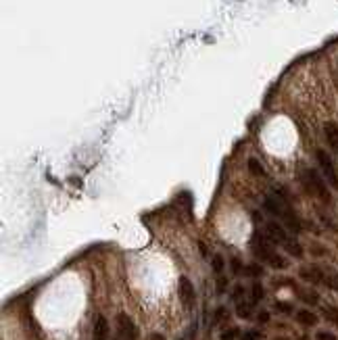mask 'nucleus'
Wrapping results in <instances>:
<instances>
[{
	"label": "nucleus",
	"mask_w": 338,
	"mask_h": 340,
	"mask_svg": "<svg viewBox=\"0 0 338 340\" xmlns=\"http://www.w3.org/2000/svg\"><path fill=\"white\" fill-rule=\"evenodd\" d=\"M265 209L270 211V213H274L278 219H282L284 226H286L288 230H293V232H299V230H301V224H299V219H297V215H295L293 207H290L280 194L265 198Z\"/></svg>",
	"instance_id": "f257e3e1"
},
{
	"label": "nucleus",
	"mask_w": 338,
	"mask_h": 340,
	"mask_svg": "<svg viewBox=\"0 0 338 340\" xmlns=\"http://www.w3.org/2000/svg\"><path fill=\"white\" fill-rule=\"evenodd\" d=\"M253 253L259 257L261 261H267L272 267H278V269H284L286 267V261L282 255H278V251L274 249V242L270 240L263 234V236H257L253 240Z\"/></svg>",
	"instance_id": "f03ea898"
},
{
	"label": "nucleus",
	"mask_w": 338,
	"mask_h": 340,
	"mask_svg": "<svg viewBox=\"0 0 338 340\" xmlns=\"http://www.w3.org/2000/svg\"><path fill=\"white\" fill-rule=\"evenodd\" d=\"M301 182L305 186V190L313 194L316 198L324 203H330V192H328V182H326L316 169H305L301 173Z\"/></svg>",
	"instance_id": "7ed1b4c3"
},
{
	"label": "nucleus",
	"mask_w": 338,
	"mask_h": 340,
	"mask_svg": "<svg viewBox=\"0 0 338 340\" xmlns=\"http://www.w3.org/2000/svg\"><path fill=\"white\" fill-rule=\"evenodd\" d=\"M318 163H320V169L324 173V180L328 182L334 190H338V169L334 165L332 157L326 150H318Z\"/></svg>",
	"instance_id": "20e7f679"
},
{
	"label": "nucleus",
	"mask_w": 338,
	"mask_h": 340,
	"mask_svg": "<svg viewBox=\"0 0 338 340\" xmlns=\"http://www.w3.org/2000/svg\"><path fill=\"white\" fill-rule=\"evenodd\" d=\"M117 330H119L121 340H138V328L132 322L130 315H125V313L117 315Z\"/></svg>",
	"instance_id": "39448f33"
},
{
	"label": "nucleus",
	"mask_w": 338,
	"mask_h": 340,
	"mask_svg": "<svg viewBox=\"0 0 338 340\" xmlns=\"http://www.w3.org/2000/svg\"><path fill=\"white\" fill-rule=\"evenodd\" d=\"M265 236L270 238L274 244H282V246H286L290 240L288 234H286V230L280 226V224H276V221H270V224H265Z\"/></svg>",
	"instance_id": "423d86ee"
},
{
	"label": "nucleus",
	"mask_w": 338,
	"mask_h": 340,
	"mask_svg": "<svg viewBox=\"0 0 338 340\" xmlns=\"http://www.w3.org/2000/svg\"><path fill=\"white\" fill-rule=\"evenodd\" d=\"M194 286H192V282L186 276H182L180 278V299H182V303H184V307L186 309H190L192 305H194Z\"/></svg>",
	"instance_id": "0eeeda50"
},
{
	"label": "nucleus",
	"mask_w": 338,
	"mask_h": 340,
	"mask_svg": "<svg viewBox=\"0 0 338 340\" xmlns=\"http://www.w3.org/2000/svg\"><path fill=\"white\" fill-rule=\"evenodd\" d=\"M299 276L305 280V282L311 284H324V267L322 265H309V267H303Z\"/></svg>",
	"instance_id": "6e6552de"
},
{
	"label": "nucleus",
	"mask_w": 338,
	"mask_h": 340,
	"mask_svg": "<svg viewBox=\"0 0 338 340\" xmlns=\"http://www.w3.org/2000/svg\"><path fill=\"white\" fill-rule=\"evenodd\" d=\"M94 340H109V324L102 315H98L94 324Z\"/></svg>",
	"instance_id": "1a4fd4ad"
},
{
	"label": "nucleus",
	"mask_w": 338,
	"mask_h": 340,
	"mask_svg": "<svg viewBox=\"0 0 338 340\" xmlns=\"http://www.w3.org/2000/svg\"><path fill=\"white\" fill-rule=\"evenodd\" d=\"M324 134H326V140L332 148H338V125L334 121H328L324 125Z\"/></svg>",
	"instance_id": "9d476101"
},
{
	"label": "nucleus",
	"mask_w": 338,
	"mask_h": 340,
	"mask_svg": "<svg viewBox=\"0 0 338 340\" xmlns=\"http://www.w3.org/2000/svg\"><path fill=\"white\" fill-rule=\"evenodd\" d=\"M297 322L303 324V326H316L318 324V315L307 311V309H301V311H297Z\"/></svg>",
	"instance_id": "9b49d317"
},
{
	"label": "nucleus",
	"mask_w": 338,
	"mask_h": 340,
	"mask_svg": "<svg viewBox=\"0 0 338 340\" xmlns=\"http://www.w3.org/2000/svg\"><path fill=\"white\" fill-rule=\"evenodd\" d=\"M297 292H299V297L305 303H309V305H318L320 303L318 292H313V290H297Z\"/></svg>",
	"instance_id": "f8f14e48"
},
{
	"label": "nucleus",
	"mask_w": 338,
	"mask_h": 340,
	"mask_svg": "<svg viewBox=\"0 0 338 340\" xmlns=\"http://www.w3.org/2000/svg\"><path fill=\"white\" fill-rule=\"evenodd\" d=\"M249 169H251V173L259 175V178H263V175H265V169H263V165H261L257 159H251V161H249Z\"/></svg>",
	"instance_id": "ddd939ff"
},
{
	"label": "nucleus",
	"mask_w": 338,
	"mask_h": 340,
	"mask_svg": "<svg viewBox=\"0 0 338 340\" xmlns=\"http://www.w3.org/2000/svg\"><path fill=\"white\" fill-rule=\"evenodd\" d=\"M253 301L249 303H240L238 305V318H251V309H253Z\"/></svg>",
	"instance_id": "4468645a"
},
{
	"label": "nucleus",
	"mask_w": 338,
	"mask_h": 340,
	"mask_svg": "<svg viewBox=\"0 0 338 340\" xmlns=\"http://www.w3.org/2000/svg\"><path fill=\"white\" fill-rule=\"evenodd\" d=\"M324 315H326V320L328 322L338 326V309L336 307H324Z\"/></svg>",
	"instance_id": "2eb2a0df"
},
{
	"label": "nucleus",
	"mask_w": 338,
	"mask_h": 340,
	"mask_svg": "<svg viewBox=\"0 0 338 340\" xmlns=\"http://www.w3.org/2000/svg\"><path fill=\"white\" fill-rule=\"evenodd\" d=\"M263 299V286L261 284H253V303H257Z\"/></svg>",
	"instance_id": "dca6fc26"
},
{
	"label": "nucleus",
	"mask_w": 338,
	"mask_h": 340,
	"mask_svg": "<svg viewBox=\"0 0 338 340\" xmlns=\"http://www.w3.org/2000/svg\"><path fill=\"white\" fill-rule=\"evenodd\" d=\"M276 309L278 311H282V313H293V305H288V303H276Z\"/></svg>",
	"instance_id": "f3484780"
},
{
	"label": "nucleus",
	"mask_w": 338,
	"mask_h": 340,
	"mask_svg": "<svg viewBox=\"0 0 338 340\" xmlns=\"http://www.w3.org/2000/svg\"><path fill=\"white\" fill-rule=\"evenodd\" d=\"M240 340H259V332H255V330L244 332V334L240 336Z\"/></svg>",
	"instance_id": "a211bd4d"
},
{
	"label": "nucleus",
	"mask_w": 338,
	"mask_h": 340,
	"mask_svg": "<svg viewBox=\"0 0 338 340\" xmlns=\"http://www.w3.org/2000/svg\"><path fill=\"white\" fill-rule=\"evenodd\" d=\"M316 338H318V340H336V336H334L332 332H318Z\"/></svg>",
	"instance_id": "6ab92c4d"
},
{
	"label": "nucleus",
	"mask_w": 338,
	"mask_h": 340,
	"mask_svg": "<svg viewBox=\"0 0 338 340\" xmlns=\"http://www.w3.org/2000/svg\"><path fill=\"white\" fill-rule=\"evenodd\" d=\"M244 272H247V274H251V276H261V272H263V269H261V267H257V265H251L249 269H244Z\"/></svg>",
	"instance_id": "aec40b11"
},
{
	"label": "nucleus",
	"mask_w": 338,
	"mask_h": 340,
	"mask_svg": "<svg viewBox=\"0 0 338 340\" xmlns=\"http://www.w3.org/2000/svg\"><path fill=\"white\" fill-rule=\"evenodd\" d=\"M213 267H215V272H221V269H224V261H221V257H213Z\"/></svg>",
	"instance_id": "412c9836"
},
{
	"label": "nucleus",
	"mask_w": 338,
	"mask_h": 340,
	"mask_svg": "<svg viewBox=\"0 0 338 340\" xmlns=\"http://www.w3.org/2000/svg\"><path fill=\"white\" fill-rule=\"evenodd\" d=\"M267 320H270V315H267L265 311H263V313H259V322H263V324H265Z\"/></svg>",
	"instance_id": "4be33fe9"
},
{
	"label": "nucleus",
	"mask_w": 338,
	"mask_h": 340,
	"mask_svg": "<svg viewBox=\"0 0 338 340\" xmlns=\"http://www.w3.org/2000/svg\"><path fill=\"white\" fill-rule=\"evenodd\" d=\"M232 267H234V272H236V274L240 272V263H238L236 259H234V261H232Z\"/></svg>",
	"instance_id": "5701e85b"
},
{
	"label": "nucleus",
	"mask_w": 338,
	"mask_h": 340,
	"mask_svg": "<svg viewBox=\"0 0 338 340\" xmlns=\"http://www.w3.org/2000/svg\"><path fill=\"white\" fill-rule=\"evenodd\" d=\"M150 340H165V338H163L161 334H157V332H155V334H150Z\"/></svg>",
	"instance_id": "b1692460"
},
{
	"label": "nucleus",
	"mask_w": 338,
	"mask_h": 340,
	"mask_svg": "<svg viewBox=\"0 0 338 340\" xmlns=\"http://www.w3.org/2000/svg\"><path fill=\"white\" fill-rule=\"evenodd\" d=\"M115 340H117V338H115Z\"/></svg>",
	"instance_id": "393cba45"
},
{
	"label": "nucleus",
	"mask_w": 338,
	"mask_h": 340,
	"mask_svg": "<svg viewBox=\"0 0 338 340\" xmlns=\"http://www.w3.org/2000/svg\"><path fill=\"white\" fill-rule=\"evenodd\" d=\"M180 340H182V338H180Z\"/></svg>",
	"instance_id": "a878e982"
}]
</instances>
